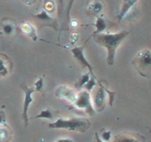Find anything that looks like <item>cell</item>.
<instances>
[{
    "label": "cell",
    "mask_w": 151,
    "mask_h": 142,
    "mask_svg": "<svg viewBox=\"0 0 151 142\" xmlns=\"http://www.w3.org/2000/svg\"><path fill=\"white\" fill-rule=\"evenodd\" d=\"M111 136V132L106 131V132H103V134L101 135V138L104 142H108V141H110Z\"/></svg>",
    "instance_id": "d4e9b609"
},
{
    "label": "cell",
    "mask_w": 151,
    "mask_h": 142,
    "mask_svg": "<svg viewBox=\"0 0 151 142\" xmlns=\"http://www.w3.org/2000/svg\"><path fill=\"white\" fill-rule=\"evenodd\" d=\"M87 1H88V2H90V1H91V0H87Z\"/></svg>",
    "instance_id": "4dcf8cb0"
},
{
    "label": "cell",
    "mask_w": 151,
    "mask_h": 142,
    "mask_svg": "<svg viewBox=\"0 0 151 142\" xmlns=\"http://www.w3.org/2000/svg\"><path fill=\"white\" fill-rule=\"evenodd\" d=\"M93 26L96 27V31L93 32V34L90 36V37H93V35L97 34V33H101L103 32L104 30H106V27H107V23H106V20L104 19L103 17L99 16L96 18V23L93 24Z\"/></svg>",
    "instance_id": "e0dca14e"
},
{
    "label": "cell",
    "mask_w": 151,
    "mask_h": 142,
    "mask_svg": "<svg viewBox=\"0 0 151 142\" xmlns=\"http://www.w3.org/2000/svg\"><path fill=\"white\" fill-rule=\"evenodd\" d=\"M55 142H74L72 139H70V138H60L59 140H57Z\"/></svg>",
    "instance_id": "f1b7e54d"
},
{
    "label": "cell",
    "mask_w": 151,
    "mask_h": 142,
    "mask_svg": "<svg viewBox=\"0 0 151 142\" xmlns=\"http://www.w3.org/2000/svg\"><path fill=\"white\" fill-rule=\"evenodd\" d=\"M135 69L143 77H149L151 67V52L148 49H145L138 52L132 61Z\"/></svg>",
    "instance_id": "3957f363"
},
{
    "label": "cell",
    "mask_w": 151,
    "mask_h": 142,
    "mask_svg": "<svg viewBox=\"0 0 151 142\" xmlns=\"http://www.w3.org/2000/svg\"><path fill=\"white\" fill-rule=\"evenodd\" d=\"M73 105L75 108L84 111L90 116H93L96 111L91 103V95L88 91H80L77 94V99L74 101Z\"/></svg>",
    "instance_id": "277c9868"
},
{
    "label": "cell",
    "mask_w": 151,
    "mask_h": 142,
    "mask_svg": "<svg viewBox=\"0 0 151 142\" xmlns=\"http://www.w3.org/2000/svg\"><path fill=\"white\" fill-rule=\"evenodd\" d=\"M4 106L2 108V110H0V124H7V117H6V114L4 112Z\"/></svg>",
    "instance_id": "484cf974"
},
{
    "label": "cell",
    "mask_w": 151,
    "mask_h": 142,
    "mask_svg": "<svg viewBox=\"0 0 151 142\" xmlns=\"http://www.w3.org/2000/svg\"><path fill=\"white\" fill-rule=\"evenodd\" d=\"M57 9V4L55 0H45L44 2V9L47 13H52L56 11Z\"/></svg>",
    "instance_id": "ac0fdd59"
},
{
    "label": "cell",
    "mask_w": 151,
    "mask_h": 142,
    "mask_svg": "<svg viewBox=\"0 0 151 142\" xmlns=\"http://www.w3.org/2000/svg\"><path fill=\"white\" fill-rule=\"evenodd\" d=\"M13 63L12 59L5 53H0V79L6 78L12 72Z\"/></svg>",
    "instance_id": "9c48e42d"
},
{
    "label": "cell",
    "mask_w": 151,
    "mask_h": 142,
    "mask_svg": "<svg viewBox=\"0 0 151 142\" xmlns=\"http://www.w3.org/2000/svg\"><path fill=\"white\" fill-rule=\"evenodd\" d=\"M33 17L38 20V23L40 24V28L44 27H50L54 28L55 30H58V21L57 19L50 16L49 13H47L45 9L38 13V14H33Z\"/></svg>",
    "instance_id": "52a82bcc"
},
{
    "label": "cell",
    "mask_w": 151,
    "mask_h": 142,
    "mask_svg": "<svg viewBox=\"0 0 151 142\" xmlns=\"http://www.w3.org/2000/svg\"><path fill=\"white\" fill-rule=\"evenodd\" d=\"M111 142H145V137L133 133H122L117 135Z\"/></svg>",
    "instance_id": "8fae6325"
},
{
    "label": "cell",
    "mask_w": 151,
    "mask_h": 142,
    "mask_svg": "<svg viewBox=\"0 0 151 142\" xmlns=\"http://www.w3.org/2000/svg\"><path fill=\"white\" fill-rule=\"evenodd\" d=\"M12 137V131L8 124H0V142H9Z\"/></svg>",
    "instance_id": "5bb4252c"
},
{
    "label": "cell",
    "mask_w": 151,
    "mask_h": 142,
    "mask_svg": "<svg viewBox=\"0 0 151 142\" xmlns=\"http://www.w3.org/2000/svg\"><path fill=\"white\" fill-rule=\"evenodd\" d=\"M34 89H35V91H39V92L42 93V91H44V78L40 77L36 80Z\"/></svg>",
    "instance_id": "cb8c5ba5"
},
{
    "label": "cell",
    "mask_w": 151,
    "mask_h": 142,
    "mask_svg": "<svg viewBox=\"0 0 151 142\" xmlns=\"http://www.w3.org/2000/svg\"><path fill=\"white\" fill-rule=\"evenodd\" d=\"M77 92L73 90L72 88H70L65 85H61V86L58 87L56 91V96L59 99H63L71 103H74V101L77 99Z\"/></svg>",
    "instance_id": "30bf717a"
},
{
    "label": "cell",
    "mask_w": 151,
    "mask_h": 142,
    "mask_svg": "<svg viewBox=\"0 0 151 142\" xmlns=\"http://www.w3.org/2000/svg\"><path fill=\"white\" fill-rule=\"evenodd\" d=\"M21 1L25 5H27V6H30V5L34 4L37 1V0H21Z\"/></svg>",
    "instance_id": "83f0119b"
},
{
    "label": "cell",
    "mask_w": 151,
    "mask_h": 142,
    "mask_svg": "<svg viewBox=\"0 0 151 142\" xmlns=\"http://www.w3.org/2000/svg\"><path fill=\"white\" fill-rule=\"evenodd\" d=\"M137 1H138V0H124V1H123V4H122V7H121V11L117 16L118 20L121 21L122 19L127 15V13L129 12V11Z\"/></svg>",
    "instance_id": "9a60e30c"
},
{
    "label": "cell",
    "mask_w": 151,
    "mask_h": 142,
    "mask_svg": "<svg viewBox=\"0 0 151 142\" xmlns=\"http://www.w3.org/2000/svg\"><path fill=\"white\" fill-rule=\"evenodd\" d=\"M96 78H93V77H91L89 79V80L88 82L85 83V85H84V88L86 89V91H88V92H90V91H92V90L93 89V87L96 86Z\"/></svg>",
    "instance_id": "44dd1931"
},
{
    "label": "cell",
    "mask_w": 151,
    "mask_h": 142,
    "mask_svg": "<svg viewBox=\"0 0 151 142\" xmlns=\"http://www.w3.org/2000/svg\"><path fill=\"white\" fill-rule=\"evenodd\" d=\"M57 2V9H58V17L60 19L63 16V12L64 9V1L63 0H56Z\"/></svg>",
    "instance_id": "603a6c76"
},
{
    "label": "cell",
    "mask_w": 151,
    "mask_h": 142,
    "mask_svg": "<svg viewBox=\"0 0 151 142\" xmlns=\"http://www.w3.org/2000/svg\"><path fill=\"white\" fill-rule=\"evenodd\" d=\"M70 3L67 6V11H66V14H65V21H64V24L61 27V30H63V28L66 27H68V24H69V21H70V17H69V13H70V9H71V6H72V4L74 2V0H69Z\"/></svg>",
    "instance_id": "7402d4cb"
},
{
    "label": "cell",
    "mask_w": 151,
    "mask_h": 142,
    "mask_svg": "<svg viewBox=\"0 0 151 142\" xmlns=\"http://www.w3.org/2000/svg\"><path fill=\"white\" fill-rule=\"evenodd\" d=\"M129 32L127 30H122L117 33H97L93 35V40L98 46L105 47L107 49V63L112 65L115 60V52L117 47L129 36Z\"/></svg>",
    "instance_id": "6da1fadb"
},
{
    "label": "cell",
    "mask_w": 151,
    "mask_h": 142,
    "mask_svg": "<svg viewBox=\"0 0 151 142\" xmlns=\"http://www.w3.org/2000/svg\"><path fill=\"white\" fill-rule=\"evenodd\" d=\"M84 49H85V44L83 46H74L73 49H71V52H72L74 58L77 60L80 64H81L82 67L88 68L89 72H91L92 77L96 78V76H94V74L93 72L92 65L89 64V62L87 61L86 57H85V55H84Z\"/></svg>",
    "instance_id": "8992f818"
},
{
    "label": "cell",
    "mask_w": 151,
    "mask_h": 142,
    "mask_svg": "<svg viewBox=\"0 0 151 142\" xmlns=\"http://www.w3.org/2000/svg\"><path fill=\"white\" fill-rule=\"evenodd\" d=\"M96 135V136H94V142H104V141L100 138V137L98 136V134H97V133H96V135Z\"/></svg>",
    "instance_id": "f546056e"
},
{
    "label": "cell",
    "mask_w": 151,
    "mask_h": 142,
    "mask_svg": "<svg viewBox=\"0 0 151 142\" xmlns=\"http://www.w3.org/2000/svg\"><path fill=\"white\" fill-rule=\"evenodd\" d=\"M20 88L23 90V92L25 93V99H24V106H23V114H22V118L25 121V125L27 126L28 124V117H27V110L28 107L32 103L33 99H32V94L35 92V89L33 87H27L25 83H22L20 84Z\"/></svg>",
    "instance_id": "5b68a950"
},
{
    "label": "cell",
    "mask_w": 151,
    "mask_h": 142,
    "mask_svg": "<svg viewBox=\"0 0 151 142\" xmlns=\"http://www.w3.org/2000/svg\"><path fill=\"white\" fill-rule=\"evenodd\" d=\"M18 30H20L23 34H25L28 38H31L33 41H37L39 38L37 35V30L35 27L32 24L28 22H23L20 26L18 27Z\"/></svg>",
    "instance_id": "7c38bea8"
},
{
    "label": "cell",
    "mask_w": 151,
    "mask_h": 142,
    "mask_svg": "<svg viewBox=\"0 0 151 142\" xmlns=\"http://www.w3.org/2000/svg\"><path fill=\"white\" fill-rule=\"evenodd\" d=\"M99 88L96 90L93 95V108L100 112L105 108L106 104V88L101 83H99Z\"/></svg>",
    "instance_id": "ba28073f"
},
{
    "label": "cell",
    "mask_w": 151,
    "mask_h": 142,
    "mask_svg": "<svg viewBox=\"0 0 151 142\" xmlns=\"http://www.w3.org/2000/svg\"><path fill=\"white\" fill-rule=\"evenodd\" d=\"M104 8V2L102 0H94V1L90 4V6L88 8V13H91L92 15L96 16L97 14H99Z\"/></svg>",
    "instance_id": "2e32d148"
},
{
    "label": "cell",
    "mask_w": 151,
    "mask_h": 142,
    "mask_svg": "<svg viewBox=\"0 0 151 142\" xmlns=\"http://www.w3.org/2000/svg\"><path fill=\"white\" fill-rule=\"evenodd\" d=\"M91 78L90 77V74L89 73H86V74H84L83 76H81L78 80L77 82V83H76V89H78V90H80L81 88H83V86L85 85V83H86L89 79Z\"/></svg>",
    "instance_id": "d6986e66"
},
{
    "label": "cell",
    "mask_w": 151,
    "mask_h": 142,
    "mask_svg": "<svg viewBox=\"0 0 151 142\" xmlns=\"http://www.w3.org/2000/svg\"><path fill=\"white\" fill-rule=\"evenodd\" d=\"M90 126H91V122L89 121L88 118L83 117H70L68 120L59 118L55 122L50 123L48 125L51 129H63L78 133H85Z\"/></svg>",
    "instance_id": "7a4b0ae2"
},
{
    "label": "cell",
    "mask_w": 151,
    "mask_h": 142,
    "mask_svg": "<svg viewBox=\"0 0 151 142\" xmlns=\"http://www.w3.org/2000/svg\"><path fill=\"white\" fill-rule=\"evenodd\" d=\"M68 26H70L71 28H77V27L78 26V21H77V20H75V19H72V20H71V21H69Z\"/></svg>",
    "instance_id": "4316f807"
},
{
    "label": "cell",
    "mask_w": 151,
    "mask_h": 142,
    "mask_svg": "<svg viewBox=\"0 0 151 142\" xmlns=\"http://www.w3.org/2000/svg\"><path fill=\"white\" fill-rule=\"evenodd\" d=\"M53 114L48 109H45V110H42L40 114H38L34 118H48V120H53Z\"/></svg>",
    "instance_id": "ffe728a7"
},
{
    "label": "cell",
    "mask_w": 151,
    "mask_h": 142,
    "mask_svg": "<svg viewBox=\"0 0 151 142\" xmlns=\"http://www.w3.org/2000/svg\"><path fill=\"white\" fill-rule=\"evenodd\" d=\"M0 28H1L2 32L5 33L6 35H12L18 28L16 25V21L12 18H4L1 21Z\"/></svg>",
    "instance_id": "4fadbf2b"
}]
</instances>
